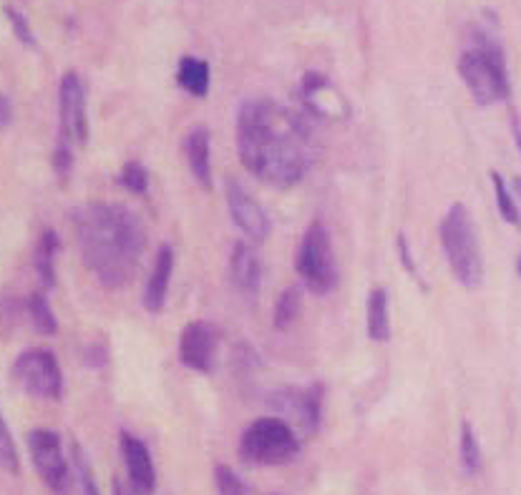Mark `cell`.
I'll return each mask as SVG.
<instances>
[{
  "label": "cell",
  "mask_w": 521,
  "mask_h": 495,
  "mask_svg": "<svg viewBox=\"0 0 521 495\" xmlns=\"http://www.w3.org/2000/svg\"><path fill=\"white\" fill-rule=\"evenodd\" d=\"M237 151L252 176L277 189H290L310 169L313 134L287 106L255 98L239 106Z\"/></svg>",
  "instance_id": "6da1fadb"
},
{
  "label": "cell",
  "mask_w": 521,
  "mask_h": 495,
  "mask_svg": "<svg viewBox=\"0 0 521 495\" xmlns=\"http://www.w3.org/2000/svg\"><path fill=\"white\" fill-rule=\"evenodd\" d=\"M74 224L88 270L109 290L126 287L146 249V232L139 216L124 204L96 202L76 209Z\"/></svg>",
  "instance_id": "7a4b0ae2"
},
{
  "label": "cell",
  "mask_w": 521,
  "mask_h": 495,
  "mask_svg": "<svg viewBox=\"0 0 521 495\" xmlns=\"http://www.w3.org/2000/svg\"><path fill=\"white\" fill-rule=\"evenodd\" d=\"M458 75L464 78L468 94L478 106L506 101L511 94L506 58L499 41L481 28L471 31V44L458 58Z\"/></svg>",
  "instance_id": "3957f363"
},
{
  "label": "cell",
  "mask_w": 521,
  "mask_h": 495,
  "mask_svg": "<svg viewBox=\"0 0 521 495\" xmlns=\"http://www.w3.org/2000/svg\"><path fill=\"white\" fill-rule=\"evenodd\" d=\"M441 247L448 259L451 274L456 277L466 290H476L484 282V254L478 244V232L474 216L466 204H454L438 226Z\"/></svg>",
  "instance_id": "277c9868"
},
{
  "label": "cell",
  "mask_w": 521,
  "mask_h": 495,
  "mask_svg": "<svg viewBox=\"0 0 521 495\" xmlns=\"http://www.w3.org/2000/svg\"><path fill=\"white\" fill-rule=\"evenodd\" d=\"M239 450L247 463L257 465H285L297 458L300 452V438L295 435L293 425L283 421L280 415L275 418H257L242 432Z\"/></svg>",
  "instance_id": "5b68a950"
},
{
  "label": "cell",
  "mask_w": 521,
  "mask_h": 495,
  "mask_svg": "<svg viewBox=\"0 0 521 495\" xmlns=\"http://www.w3.org/2000/svg\"><path fill=\"white\" fill-rule=\"evenodd\" d=\"M295 270L300 274V280L310 292L316 294H327L336 290L337 284V264L330 244V234L323 222H313L305 232L297 259H295Z\"/></svg>",
  "instance_id": "8992f818"
},
{
  "label": "cell",
  "mask_w": 521,
  "mask_h": 495,
  "mask_svg": "<svg viewBox=\"0 0 521 495\" xmlns=\"http://www.w3.org/2000/svg\"><path fill=\"white\" fill-rule=\"evenodd\" d=\"M13 380L28 395L41 400H61L64 395V372L51 350L33 347L15 357L11 367Z\"/></svg>",
  "instance_id": "52a82bcc"
},
{
  "label": "cell",
  "mask_w": 521,
  "mask_h": 495,
  "mask_svg": "<svg viewBox=\"0 0 521 495\" xmlns=\"http://www.w3.org/2000/svg\"><path fill=\"white\" fill-rule=\"evenodd\" d=\"M28 450H31V460L35 465L38 475L44 478L48 490L55 495H64L71 485V468L65 463L64 448H61V435L48 428H33L28 432Z\"/></svg>",
  "instance_id": "ba28073f"
},
{
  "label": "cell",
  "mask_w": 521,
  "mask_h": 495,
  "mask_svg": "<svg viewBox=\"0 0 521 495\" xmlns=\"http://www.w3.org/2000/svg\"><path fill=\"white\" fill-rule=\"evenodd\" d=\"M58 114H61V139L68 144H86V88L76 71H68L58 84Z\"/></svg>",
  "instance_id": "9c48e42d"
},
{
  "label": "cell",
  "mask_w": 521,
  "mask_h": 495,
  "mask_svg": "<svg viewBox=\"0 0 521 495\" xmlns=\"http://www.w3.org/2000/svg\"><path fill=\"white\" fill-rule=\"evenodd\" d=\"M267 405L283 415V421H295L303 432L317 431L320 412H323V385H313L307 390L280 388L267 398Z\"/></svg>",
  "instance_id": "30bf717a"
},
{
  "label": "cell",
  "mask_w": 521,
  "mask_h": 495,
  "mask_svg": "<svg viewBox=\"0 0 521 495\" xmlns=\"http://www.w3.org/2000/svg\"><path fill=\"white\" fill-rule=\"evenodd\" d=\"M219 330L206 320H195L182 330L179 337V360L182 365L195 370L199 375L212 372L215 360H217Z\"/></svg>",
  "instance_id": "8fae6325"
},
{
  "label": "cell",
  "mask_w": 521,
  "mask_h": 495,
  "mask_svg": "<svg viewBox=\"0 0 521 495\" xmlns=\"http://www.w3.org/2000/svg\"><path fill=\"white\" fill-rule=\"evenodd\" d=\"M225 196H227V209L232 222L242 229V234L260 244L270 237V219L265 214L262 204L255 196L235 179H227L225 183Z\"/></svg>",
  "instance_id": "7c38bea8"
},
{
  "label": "cell",
  "mask_w": 521,
  "mask_h": 495,
  "mask_svg": "<svg viewBox=\"0 0 521 495\" xmlns=\"http://www.w3.org/2000/svg\"><path fill=\"white\" fill-rule=\"evenodd\" d=\"M119 442L124 463H126V473H129L131 493L152 495L154 485H156V473H154V463L146 445L126 431L119 435Z\"/></svg>",
  "instance_id": "4fadbf2b"
},
{
  "label": "cell",
  "mask_w": 521,
  "mask_h": 495,
  "mask_svg": "<svg viewBox=\"0 0 521 495\" xmlns=\"http://www.w3.org/2000/svg\"><path fill=\"white\" fill-rule=\"evenodd\" d=\"M229 280H232V287L242 297H247V300L257 297L262 284V264L255 247L247 244V242H235V247H232V254H229Z\"/></svg>",
  "instance_id": "5bb4252c"
},
{
  "label": "cell",
  "mask_w": 521,
  "mask_h": 495,
  "mask_svg": "<svg viewBox=\"0 0 521 495\" xmlns=\"http://www.w3.org/2000/svg\"><path fill=\"white\" fill-rule=\"evenodd\" d=\"M174 274V249L169 244H162L156 249L154 257V267L146 280V290H144V307L149 312H162L166 304V292H169V282Z\"/></svg>",
  "instance_id": "9a60e30c"
},
{
  "label": "cell",
  "mask_w": 521,
  "mask_h": 495,
  "mask_svg": "<svg viewBox=\"0 0 521 495\" xmlns=\"http://www.w3.org/2000/svg\"><path fill=\"white\" fill-rule=\"evenodd\" d=\"M209 149H212V141H209V131L205 126H196L189 131L186 136L185 151L186 162H189V172L195 176L196 182L202 183L205 189L212 186V162H209Z\"/></svg>",
  "instance_id": "2e32d148"
},
{
  "label": "cell",
  "mask_w": 521,
  "mask_h": 495,
  "mask_svg": "<svg viewBox=\"0 0 521 495\" xmlns=\"http://www.w3.org/2000/svg\"><path fill=\"white\" fill-rule=\"evenodd\" d=\"M58 249H61L58 234L54 229H44L38 237V244H35V252H33V267H35V274H38V280L45 290L55 287V254H58Z\"/></svg>",
  "instance_id": "e0dca14e"
},
{
  "label": "cell",
  "mask_w": 521,
  "mask_h": 495,
  "mask_svg": "<svg viewBox=\"0 0 521 495\" xmlns=\"http://www.w3.org/2000/svg\"><path fill=\"white\" fill-rule=\"evenodd\" d=\"M368 337L373 342L391 340V312H388V292L373 287L368 294Z\"/></svg>",
  "instance_id": "ac0fdd59"
},
{
  "label": "cell",
  "mask_w": 521,
  "mask_h": 495,
  "mask_svg": "<svg viewBox=\"0 0 521 495\" xmlns=\"http://www.w3.org/2000/svg\"><path fill=\"white\" fill-rule=\"evenodd\" d=\"M176 81L189 96L205 98L209 94V64L195 55H185L176 68Z\"/></svg>",
  "instance_id": "d6986e66"
},
{
  "label": "cell",
  "mask_w": 521,
  "mask_h": 495,
  "mask_svg": "<svg viewBox=\"0 0 521 495\" xmlns=\"http://www.w3.org/2000/svg\"><path fill=\"white\" fill-rule=\"evenodd\" d=\"M300 304H303V292L300 287H287V290L277 297L275 302V312H272V324H275V330H290L297 320V314H300Z\"/></svg>",
  "instance_id": "ffe728a7"
},
{
  "label": "cell",
  "mask_w": 521,
  "mask_h": 495,
  "mask_svg": "<svg viewBox=\"0 0 521 495\" xmlns=\"http://www.w3.org/2000/svg\"><path fill=\"white\" fill-rule=\"evenodd\" d=\"M25 310H28V317H31L33 327L41 334H55L58 332V320H55L54 310L48 304V297L44 292H33L28 302H25Z\"/></svg>",
  "instance_id": "44dd1931"
},
{
  "label": "cell",
  "mask_w": 521,
  "mask_h": 495,
  "mask_svg": "<svg viewBox=\"0 0 521 495\" xmlns=\"http://www.w3.org/2000/svg\"><path fill=\"white\" fill-rule=\"evenodd\" d=\"M491 183H494V196H496V209H499L501 219L511 226H521V214L519 209H516V202L509 194V186L501 179L499 172H491Z\"/></svg>",
  "instance_id": "7402d4cb"
},
{
  "label": "cell",
  "mask_w": 521,
  "mask_h": 495,
  "mask_svg": "<svg viewBox=\"0 0 521 495\" xmlns=\"http://www.w3.org/2000/svg\"><path fill=\"white\" fill-rule=\"evenodd\" d=\"M461 465L468 475L481 470V450H478L476 432L468 421L461 422Z\"/></svg>",
  "instance_id": "603a6c76"
},
{
  "label": "cell",
  "mask_w": 521,
  "mask_h": 495,
  "mask_svg": "<svg viewBox=\"0 0 521 495\" xmlns=\"http://www.w3.org/2000/svg\"><path fill=\"white\" fill-rule=\"evenodd\" d=\"M3 13H5V18L11 23L13 35H15L25 48H38V38H35V33H33L28 15H25L21 8H15V5H3Z\"/></svg>",
  "instance_id": "cb8c5ba5"
},
{
  "label": "cell",
  "mask_w": 521,
  "mask_h": 495,
  "mask_svg": "<svg viewBox=\"0 0 521 495\" xmlns=\"http://www.w3.org/2000/svg\"><path fill=\"white\" fill-rule=\"evenodd\" d=\"M0 468L13 475L21 470L18 448H15V441H13L11 431H8V422L3 418V410H0Z\"/></svg>",
  "instance_id": "d4e9b609"
},
{
  "label": "cell",
  "mask_w": 521,
  "mask_h": 495,
  "mask_svg": "<svg viewBox=\"0 0 521 495\" xmlns=\"http://www.w3.org/2000/svg\"><path fill=\"white\" fill-rule=\"evenodd\" d=\"M119 183L124 189H129L131 194H146L149 189V173L139 162H129L119 173Z\"/></svg>",
  "instance_id": "484cf974"
},
{
  "label": "cell",
  "mask_w": 521,
  "mask_h": 495,
  "mask_svg": "<svg viewBox=\"0 0 521 495\" xmlns=\"http://www.w3.org/2000/svg\"><path fill=\"white\" fill-rule=\"evenodd\" d=\"M74 470L78 473V480H81V488H84V493L86 495H101L98 493V485L94 480V470H91V465H88L86 452L81 450V445L74 442Z\"/></svg>",
  "instance_id": "4316f807"
},
{
  "label": "cell",
  "mask_w": 521,
  "mask_h": 495,
  "mask_svg": "<svg viewBox=\"0 0 521 495\" xmlns=\"http://www.w3.org/2000/svg\"><path fill=\"white\" fill-rule=\"evenodd\" d=\"M215 480H217L219 495H247V485L242 483V478L227 465L215 468Z\"/></svg>",
  "instance_id": "83f0119b"
},
{
  "label": "cell",
  "mask_w": 521,
  "mask_h": 495,
  "mask_svg": "<svg viewBox=\"0 0 521 495\" xmlns=\"http://www.w3.org/2000/svg\"><path fill=\"white\" fill-rule=\"evenodd\" d=\"M396 252H398V257H401V264L406 267V272H408L413 280L418 282L424 290H428V287H426L424 277H421V272H418V264L413 262L411 247H408V239H406V234H398V239H396Z\"/></svg>",
  "instance_id": "f1b7e54d"
},
{
  "label": "cell",
  "mask_w": 521,
  "mask_h": 495,
  "mask_svg": "<svg viewBox=\"0 0 521 495\" xmlns=\"http://www.w3.org/2000/svg\"><path fill=\"white\" fill-rule=\"evenodd\" d=\"M71 146H74V144L58 139V146H55L54 151V169L61 179H65L68 172L74 169V151H71Z\"/></svg>",
  "instance_id": "f546056e"
},
{
  "label": "cell",
  "mask_w": 521,
  "mask_h": 495,
  "mask_svg": "<svg viewBox=\"0 0 521 495\" xmlns=\"http://www.w3.org/2000/svg\"><path fill=\"white\" fill-rule=\"evenodd\" d=\"M84 362H86L88 367H94V370H101V367L109 362V352H106V347L104 345L86 347V352H84Z\"/></svg>",
  "instance_id": "4dcf8cb0"
},
{
  "label": "cell",
  "mask_w": 521,
  "mask_h": 495,
  "mask_svg": "<svg viewBox=\"0 0 521 495\" xmlns=\"http://www.w3.org/2000/svg\"><path fill=\"white\" fill-rule=\"evenodd\" d=\"M13 124V101L5 94H0V131H5Z\"/></svg>",
  "instance_id": "1f68e13d"
},
{
  "label": "cell",
  "mask_w": 521,
  "mask_h": 495,
  "mask_svg": "<svg viewBox=\"0 0 521 495\" xmlns=\"http://www.w3.org/2000/svg\"><path fill=\"white\" fill-rule=\"evenodd\" d=\"M511 134H514V144H516V149L521 153V121L516 114H511Z\"/></svg>",
  "instance_id": "d6a6232c"
},
{
  "label": "cell",
  "mask_w": 521,
  "mask_h": 495,
  "mask_svg": "<svg viewBox=\"0 0 521 495\" xmlns=\"http://www.w3.org/2000/svg\"><path fill=\"white\" fill-rule=\"evenodd\" d=\"M514 189H516V194H519V199H521V176L514 179Z\"/></svg>",
  "instance_id": "836d02e7"
},
{
  "label": "cell",
  "mask_w": 521,
  "mask_h": 495,
  "mask_svg": "<svg viewBox=\"0 0 521 495\" xmlns=\"http://www.w3.org/2000/svg\"><path fill=\"white\" fill-rule=\"evenodd\" d=\"M516 272H519V277H521V257H519V264H516Z\"/></svg>",
  "instance_id": "e575fe53"
}]
</instances>
